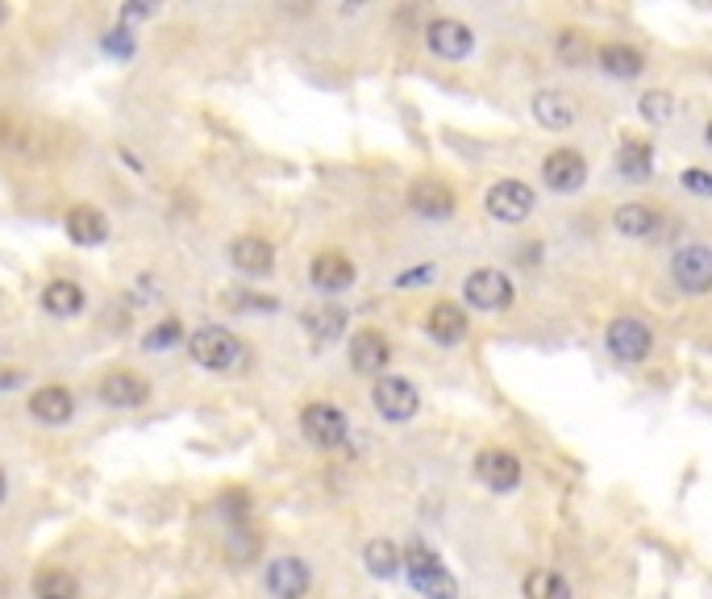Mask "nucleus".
<instances>
[{"mask_svg": "<svg viewBox=\"0 0 712 599\" xmlns=\"http://www.w3.org/2000/svg\"><path fill=\"white\" fill-rule=\"evenodd\" d=\"M4 18H9V9H4V4H0V21H4Z\"/></svg>", "mask_w": 712, "mask_h": 599, "instance_id": "a19ab883", "label": "nucleus"}, {"mask_svg": "<svg viewBox=\"0 0 712 599\" xmlns=\"http://www.w3.org/2000/svg\"><path fill=\"white\" fill-rule=\"evenodd\" d=\"M617 233H625V238H654L658 233V212L646 205H621L617 208Z\"/></svg>", "mask_w": 712, "mask_h": 599, "instance_id": "393cba45", "label": "nucleus"}, {"mask_svg": "<svg viewBox=\"0 0 712 599\" xmlns=\"http://www.w3.org/2000/svg\"><path fill=\"white\" fill-rule=\"evenodd\" d=\"M425 42H429V50H434L438 59H446V62H459V59H467V55L475 50V34H471V25H462L459 18L429 21Z\"/></svg>", "mask_w": 712, "mask_h": 599, "instance_id": "0eeeda50", "label": "nucleus"}, {"mask_svg": "<svg viewBox=\"0 0 712 599\" xmlns=\"http://www.w3.org/2000/svg\"><path fill=\"white\" fill-rule=\"evenodd\" d=\"M587 55H592V46H587V38L579 30H563V34H559V59H563L566 67H584Z\"/></svg>", "mask_w": 712, "mask_h": 599, "instance_id": "c756f323", "label": "nucleus"}, {"mask_svg": "<svg viewBox=\"0 0 712 599\" xmlns=\"http://www.w3.org/2000/svg\"><path fill=\"white\" fill-rule=\"evenodd\" d=\"M525 599H571V587H566L563 575L554 571H529L521 583Z\"/></svg>", "mask_w": 712, "mask_h": 599, "instance_id": "bb28decb", "label": "nucleus"}, {"mask_svg": "<svg viewBox=\"0 0 712 599\" xmlns=\"http://www.w3.org/2000/svg\"><path fill=\"white\" fill-rule=\"evenodd\" d=\"M188 350L196 358V367H205V371H230L242 362V342L221 325H200L188 337Z\"/></svg>", "mask_w": 712, "mask_h": 599, "instance_id": "f03ea898", "label": "nucleus"}, {"mask_svg": "<svg viewBox=\"0 0 712 599\" xmlns=\"http://www.w3.org/2000/svg\"><path fill=\"white\" fill-rule=\"evenodd\" d=\"M38 591H43V599H71L76 596V583L67 579V575H59V571H50V575L38 579Z\"/></svg>", "mask_w": 712, "mask_h": 599, "instance_id": "2f4dec72", "label": "nucleus"}, {"mask_svg": "<svg viewBox=\"0 0 712 599\" xmlns=\"http://www.w3.org/2000/svg\"><path fill=\"white\" fill-rule=\"evenodd\" d=\"M230 304H233L238 312H246V309H254V312H275V309H279L272 296H254V291H230Z\"/></svg>", "mask_w": 712, "mask_h": 599, "instance_id": "473e14b6", "label": "nucleus"}, {"mask_svg": "<svg viewBox=\"0 0 712 599\" xmlns=\"http://www.w3.org/2000/svg\"><path fill=\"white\" fill-rule=\"evenodd\" d=\"M670 275H675V284L691 296H704L712 288V254L709 246H684L675 254V263H670Z\"/></svg>", "mask_w": 712, "mask_h": 599, "instance_id": "9d476101", "label": "nucleus"}, {"mask_svg": "<svg viewBox=\"0 0 712 599\" xmlns=\"http://www.w3.org/2000/svg\"><path fill=\"white\" fill-rule=\"evenodd\" d=\"M483 205H487V212H492L496 221H504V226H521L525 217L533 212V187L521 184V180H501V184L487 187Z\"/></svg>", "mask_w": 712, "mask_h": 599, "instance_id": "20e7f679", "label": "nucleus"}, {"mask_svg": "<svg viewBox=\"0 0 712 599\" xmlns=\"http://www.w3.org/2000/svg\"><path fill=\"white\" fill-rule=\"evenodd\" d=\"M154 18V4H126L122 9V21H147Z\"/></svg>", "mask_w": 712, "mask_h": 599, "instance_id": "58836bf2", "label": "nucleus"}, {"mask_svg": "<svg viewBox=\"0 0 712 599\" xmlns=\"http://www.w3.org/2000/svg\"><path fill=\"white\" fill-rule=\"evenodd\" d=\"M596 59H600V71L612 76V80H633V76H642V67H646L642 50H638V46H625V42H608V46H600Z\"/></svg>", "mask_w": 712, "mask_h": 599, "instance_id": "6ab92c4d", "label": "nucleus"}, {"mask_svg": "<svg viewBox=\"0 0 712 599\" xmlns=\"http://www.w3.org/2000/svg\"><path fill=\"white\" fill-rule=\"evenodd\" d=\"M438 270H434V263H425V267H417V270H404V275H397V284L400 288H421V284H429Z\"/></svg>", "mask_w": 712, "mask_h": 599, "instance_id": "f704fd0d", "label": "nucleus"}, {"mask_svg": "<svg viewBox=\"0 0 712 599\" xmlns=\"http://www.w3.org/2000/svg\"><path fill=\"white\" fill-rule=\"evenodd\" d=\"M67 233L76 246H101L108 238V221L96 208H71L67 212Z\"/></svg>", "mask_w": 712, "mask_h": 599, "instance_id": "5701e85b", "label": "nucleus"}, {"mask_svg": "<svg viewBox=\"0 0 712 599\" xmlns=\"http://www.w3.org/2000/svg\"><path fill=\"white\" fill-rule=\"evenodd\" d=\"M371 404L383 421H409V416L421 408V395L409 379L400 375H379L376 379V392H371Z\"/></svg>", "mask_w": 712, "mask_h": 599, "instance_id": "423d86ee", "label": "nucleus"}, {"mask_svg": "<svg viewBox=\"0 0 712 599\" xmlns=\"http://www.w3.org/2000/svg\"><path fill=\"white\" fill-rule=\"evenodd\" d=\"M300 429L305 437L321 446V450H337V446H346V437H351V425H346V413L334 408V404H309L305 413H300Z\"/></svg>", "mask_w": 712, "mask_h": 599, "instance_id": "7ed1b4c3", "label": "nucleus"}, {"mask_svg": "<svg viewBox=\"0 0 712 599\" xmlns=\"http://www.w3.org/2000/svg\"><path fill=\"white\" fill-rule=\"evenodd\" d=\"M425 330L441 346H459L462 337H467V316H462L459 304H434L429 316H425Z\"/></svg>", "mask_w": 712, "mask_h": 599, "instance_id": "412c9836", "label": "nucleus"}, {"mask_svg": "<svg viewBox=\"0 0 712 599\" xmlns=\"http://www.w3.org/2000/svg\"><path fill=\"white\" fill-rule=\"evenodd\" d=\"M684 187L696 192V196H712V180L704 171H688V175H684Z\"/></svg>", "mask_w": 712, "mask_h": 599, "instance_id": "e433bc0d", "label": "nucleus"}, {"mask_svg": "<svg viewBox=\"0 0 712 599\" xmlns=\"http://www.w3.org/2000/svg\"><path fill=\"white\" fill-rule=\"evenodd\" d=\"M388 358H392V346H388V337L376 330H358L351 337V362H355L358 375H379L388 367Z\"/></svg>", "mask_w": 712, "mask_h": 599, "instance_id": "2eb2a0df", "label": "nucleus"}, {"mask_svg": "<svg viewBox=\"0 0 712 599\" xmlns=\"http://www.w3.org/2000/svg\"><path fill=\"white\" fill-rule=\"evenodd\" d=\"M30 413H34V421H43V425H67L71 413H76V400H71L67 388L50 383V388H38V392L30 395Z\"/></svg>", "mask_w": 712, "mask_h": 599, "instance_id": "f3484780", "label": "nucleus"}, {"mask_svg": "<svg viewBox=\"0 0 712 599\" xmlns=\"http://www.w3.org/2000/svg\"><path fill=\"white\" fill-rule=\"evenodd\" d=\"M533 117L546 129H571L575 125V101L559 88H546V92L533 96Z\"/></svg>", "mask_w": 712, "mask_h": 599, "instance_id": "aec40b11", "label": "nucleus"}, {"mask_svg": "<svg viewBox=\"0 0 712 599\" xmlns=\"http://www.w3.org/2000/svg\"><path fill=\"white\" fill-rule=\"evenodd\" d=\"M409 208L421 212V217H429V221H446L459 200H455V187L441 184V180H417V184L409 187Z\"/></svg>", "mask_w": 712, "mask_h": 599, "instance_id": "f8f14e48", "label": "nucleus"}, {"mask_svg": "<svg viewBox=\"0 0 712 599\" xmlns=\"http://www.w3.org/2000/svg\"><path fill=\"white\" fill-rule=\"evenodd\" d=\"M542 180L546 187H554V192H579L587 180V159L579 150H550L542 159Z\"/></svg>", "mask_w": 712, "mask_h": 599, "instance_id": "1a4fd4ad", "label": "nucleus"}, {"mask_svg": "<svg viewBox=\"0 0 712 599\" xmlns=\"http://www.w3.org/2000/svg\"><path fill=\"white\" fill-rule=\"evenodd\" d=\"M617 166L629 184H646L654 175V146L646 138H625L621 142V154H617Z\"/></svg>", "mask_w": 712, "mask_h": 599, "instance_id": "4be33fe9", "label": "nucleus"}, {"mask_svg": "<svg viewBox=\"0 0 712 599\" xmlns=\"http://www.w3.org/2000/svg\"><path fill=\"white\" fill-rule=\"evenodd\" d=\"M25 383V371L18 367H0V392H13V388H22Z\"/></svg>", "mask_w": 712, "mask_h": 599, "instance_id": "4c0bfd02", "label": "nucleus"}, {"mask_svg": "<svg viewBox=\"0 0 712 599\" xmlns=\"http://www.w3.org/2000/svg\"><path fill=\"white\" fill-rule=\"evenodd\" d=\"M4 487H9V483H4V471H0V499H4Z\"/></svg>", "mask_w": 712, "mask_h": 599, "instance_id": "ea45409f", "label": "nucleus"}, {"mask_svg": "<svg viewBox=\"0 0 712 599\" xmlns=\"http://www.w3.org/2000/svg\"><path fill=\"white\" fill-rule=\"evenodd\" d=\"M363 562H367V571L376 575V579H392L400 571V554L392 541H367V550H363Z\"/></svg>", "mask_w": 712, "mask_h": 599, "instance_id": "cd10ccee", "label": "nucleus"}, {"mask_svg": "<svg viewBox=\"0 0 712 599\" xmlns=\"http://www.w3.org/2000/svg\"><path fill=\"white\" fill-rule=\"evenodd\" d=\"M221 512H230V517H246V512H251V496H242V492H230V496L221 499Z\"/></svg>", "mask_w": 712, "mask_h": 599, "instance_id": "c9c22d12", "label": "nucleus"}, {"mask_svg": "<svg viewBox=\"0 0 712 599\" xmlns=\"http://www.w3.org/2000/svg\"><path fill=\"white\" fill-rule=\"evenodd\" d=\"M101 400H105L108 408H142L150 400V388L147 379H138V375L113 371L101 379Z\"/></svg>", "mask_w": 712, "mask_h": 599, "instance_id": "4468645a", "label": "nucleus"}, {"mask_svg": "<svg viewBox=\"0 0 712 599\" xmlns=\"http://www.w3.org/2000/svg\"><path fill=\"white\" fill-rule=\"evenodd\" d=\"M475 475L480 483H487L492 492H513L521 483V458L508 454V450H483L475 458Z\"/></svg>", "mask_w": 712, "mask_h": 599, "instance_id": "ddd939ff", "label": "nucleus"}, {"mask_svg": "<svg viewBox=\"0 0 712 599\" xmlns=\"http://www.w3.org/2000/svg\"><path fill=\"white\" fill-rule=\"evenodd\" d=\"M180 337H184V325H180V321H159V325L142 337V350H171V346H180Z\"/></svg>", "mask_w": 712, "mask_h": 599, "instance_id": "7c9ffc66", "label": "nucleus"}, {"mask_svg": "<svg viewBox=\"0 0 712 599\" xmlns=\"http://www.w3.org/2000/svg\"><path fill=\"white\" fill-rule=\"evenodd\" d=\"M462 300L480 312H501L513 304V279L504 270H475L462 284Z\"/></svg>", "mask_w": 712, "mask_h": 599, "instance_id": "39448f33", "label": "nucleus"}, {"mask_svg": "<svg viewBox=\"0 0 712 599\" xmlns=\"http://www.w3.org/2000/svg\"><path fill=\"white\" fill-rule=\"evenodd\" d=\"M43 309L50 316H80L84 312V288L71 279H55L43 288Z\"/></svg>", "mask_w": 712, "mask_h": 599, "instance_id": "b1692460", "label": "nucleus"}, {"mask_svg": "<svg viewBox=\"0 0 712 599\" xmlns=\"http://www.w3.org/2000/svg\"><path fill=\"white\" fill-rule=\"evenodd\" d=\"M638 113H642L646 122H654V125L670 122V117H675V96H670V92H663V88H654V92H646V96H642Z\"/></svg>", "mask_w": 712, "mask_h": 599, "instance_id": "c85d7f7f", "label": "nucleus"}, {"mask_svg": "<svg viewBox=\"0 0 712 599\" xmlns=\"http://www.w3.org/2000/svg\"><path fill=\"white\" fill-rule=\"evenodd\" d=\"M230 263L242 270V275H272L275 250H272V242H263V238H238L230 246Z\"/></svg>", "mask_w": 712, "mask_h": 599, "instance_id": "a211bd4d", "label": "nucleus"}, {"mask_svg": "<svg viewBox=\"0 0 712 599\" xmlns=\"http://www.w3.org/2000/svg\"><path fill=\"white\" fill-rule=\"evenodd\" d=\"M654 346V333H650L646 321H638V316H617L612 325H608V350L612 358H621V362H642Z\"/></svg>", "mask_w": 712, "mask_h": 599, "instance_id": "6e6552de", "label": "nucleus"}, {"mask_svg": "<svg viewBox=\"0 0 712 599\" xmlns=\"http://www.w3.org/2000/svg\"><path fill=\"white\" fill-rule=\"evenodd\" d=\"M404 571H409L413 591H421L425 599H459V583L450 579V571L441 566V558L429 550V545L413 541V545L404 550Z\"/></svg>", "mask_w": 712, "mask_h": 599, "instance_id": "f257e3e1", "label": "nucleus"}, {"mask_svg": "<svg viewBox=\"0 0 712 599\" xmlns=\"http://www.w3.org/2000/svg\"><path fill=\"white\" fill-rule=\"evenodd\" d=\"M309 587H313V571L305 558H275L267 566V591L275 599H305Z\"/></svg>", "mask_w": 712, "mask_h": 599, "instance_id": "9b49d317", "label": "nucleus"}, {"mask_svg": "<svg viewBox=\"0 0 712 599\" xmlns=\"http://www.w3.org/2000/svg\"><path fill=\"white\" fill-rule=\"evenodd\" d=\"M105 50L113 55V59H129V55H134V34H129L126 25L108 30V34H105Z\"/></svg>", "mask_w": 712, "mask_h": 599, "instance_id": "72a5a7b5", "label": "nucleus"}, {"mask_svg": "<svg viewBox=\"0 0 712 599\" xmlns=\"http://www.w3.org/2000/svg\"><path fill=\"white\" fill-rule=\"evenodd\" d=\"M305 330L313 333L317 342H334L346 333V312L337 309V304H321V309H309L305 312Z\"/></svg>", "mask_w": 712, "mask_h": 599, "instance_id": "a878e982", "label": "nucleus"}, {"mask_svg": "<svg viewBox=\"0 0 712 599\" xmlns=\"http://www.w3.org/2000/svg\"><path fill=\"white\" fill-rule=\"evenodd\" d=\"M355 263L346 258V254H317L313 267H309V279H313V288L321 291H346L351 284H355Z\"/></svg>", "mask_w": 712, "mask_h": 599, "instance_id": "dca6fc26", "label": "nucleus"}]
</instances>
